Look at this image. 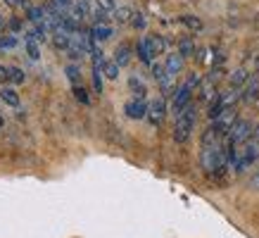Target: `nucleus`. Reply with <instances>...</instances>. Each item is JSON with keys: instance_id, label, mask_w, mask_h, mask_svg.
I'll return each instance as SVG.
<instances>
[{"instance_id": "1", "label": "nucleus", "mask_w": 259, "mask_h": 238, "mask_svg": "<svg viewBox=\"0 0 259 238\" xmlns=\"http://www.w3.org/2000/svg\"><path fill=\"white\" fill-rule=\"evenodd\" d=\"M257 157H259V143L252 138V141H247L245 145L231 150V169H233L236 174H243V172H247V169L257 162Z\"/></svg>"}, {"instance_id": "2", "label": "nucleus", "mask_w": 259, "mask_h": 238, "mask_svg": "<svg viewBox=\"0 0 259 238\" xmlns=\"http://www.w3.org/2000/svg\"><path fill=\"white\" fill-rule=\"evenodd\" d=\"M195 122H197V110H195V105L190 103L188 107L176 117V122H174V141L176 143L188 141L190 134L195 131Z\"/></svg>"}, {"instance_id": "3", "label": "nucleus", "mask_w": 259, "mask_h": 238, "mask_svg": "<svg viewBox=\"0 0 259 238\" xmlns=\"http://www.w3.org/2000/svg\"><path fill=\"white\" fill-rule=\"evenodd\" d=\"M252 136H254V127H252L250 119H236V124L231 127L226 136V145L233 150V148H240L245 145L247 141H252Z\"/></svg>"}, {"instance_id": "4", "label": "nucleus", "mask_w": 259, "mask_h": 238, "mask_svg": "<svg viewBox=\"0 0 259 238\" xmlns=\"http://www.w3.org/2000/svg\"><path fill=\"white\" fill-rule=\"evenodd\" d=\"M190 98H193V88H188L186 84L176 88V93H174V100H171V112H174V117H179L181 112L188 107V105H190Z\"/></svg>"}, {"instance_id": "5", "label": "nucleus", "mask_w": 259, "mask_h": 238, "mask_svg": "<svg viewBox=\"0 0 259 238\" xmlns=\"http://www.w3.org/2000/svg\"><path fill=\"white\" fill-rule=\"evenodd\" d=\"M164 117H166V100L164 98H155L152 103L148 105V122L152 124V127H159L162 122H164Z\"/></svg>"}, {"instance_id": "6", "label": "nucleus", "mask_w": 259, "mask_h": 238, "mask_svg": "<svg viewBox=\"0 0 259 238\" xmlns=\"http://www.w3.org/2000/svg\"><path fill=\"white\" fill-rule=\"evenodd\" d=\"M124 114L128 119H145L148 117V103L141 100V98H131L124 105Z\"/></svg>"}, {"instance_id": "7", "label": "nucleus", "mask_w": 259, "mask_h": 238, "mask_svg": "<svg viewBox=\"0 0 259 238\" xmlns=\"http://www.w3.org/2000/svg\"><path fill=\"white\" fill-rule=\"evenodd\" d=\"M257 100H259V74H252L250 81L240 91V103L252 105V103H257Z\"/></svg>"}, {"instance_id": "8", "label": "nucleus", "mask_w": 259, "mask_h": 238, "mask_svg": "<svg viewBox=\"0 0 259 238\" xmlns=\"http://www.w3.org/2000/svg\"><path fill=\"white\" fill-rule=\"evenodd\" d=\"M88 36L95 41V43H102V41H110L112 38V26L110 24H93Z\"/></svg>"}, {"instance_id": "9", "label": "nucleus", "mask_w": 259, "mask_h": 238, "mask_svg": "<svg viewBox=\"0 0 259 238\" xmlns=\"http://www.w3.org/2000/svg\"><path fill=\"white\" fill-rule=\"evenodd\" d=\"M164 69H166V74H169V76H174V79H176V74H181V69H183V55H179V53L166 55Z\"/></svg>"}, {"instance_id": "10", "label": "nucleus", "mask_w": 259, "mask_h": 238, "mask_svg": "<svg viewBox=\"0 0 259 238\" xmlns=\"http://www.w3.org/2000/svg\"><path fill=\"white\" fill-rule=\"evenodd\" d=\"M136 55H138V60H141L143 64H155V55H152V50H150V46H148V41L145 38H141L138 41V46H136Z\"/></svg>"}, {"instance_id": "11", "label": "nucleus", "mask_w": 259, "mask_h": 238, "mask_svg": "<svg viewBox=\"0 0 259 238\" xmlns=\"http://www.w3.org/2000/svg\"><path fill=\"white\" fill-rule=\"evenodd\" d=\"M250 81V74H247V69L245 67H240V69H236L233 74H231V79H228V86L233 88V91H238V88H245V84Z\"/></svg>"}, {"instance_id": "12", "label": "nucleus", "mask_w": 259, "mask_h": 238, "mask_svg": "<svg viewBox=\"0 0 259 238\" xmlns=\"http://www.w3.org/2000/svg\"><path fill=\"white\" fill-rule=\"evenodd\" d=\"M145 41H148L150 50H152V55H162L166 50V41L159 36V33H150V36H145Z\"/></svg>"}, {"instance_id": "13", "label": "nucleus", "mask_w": 259, "mask_h": 238, "mask_svg": "<svg viewBox=\"0 0 259 238\" xmlns=\"http://www.w3.org/2000/svg\"><path fill=\"white\" fill-rule=\"evenodd\" d=\"M71 17L74 19H86L91 17V5H88V0H74V5H71Z\"/></svg>"}, {"instance_id": "14", "label": "nucleus", "mask_w": 259, "mask_h": 238, "mask_svg": "<svg viewBox=\"0 0 259 238\" xmlns=\"http://www.w3.org/2000/svg\"><path fill=\"white\" fill-rule=\"evenodd\" d=\"M0 100H3L5 105H10V107H19V93H17L15 88H10V86L0 88Z\"/></svg>"}, {"instance_id": "15", "label": "nucleus", "mask_w": 259, "mask_h": 238, "mask_svg": "<svg viewBox=\"0 0 259 238\" xmlns=\"http://www.w3.org/2000/svg\"><path fill=\"white\" fill-rule=\"evenodd\" d=\"M114 62H117L119 67H126V64L131 62V46H126V43L117 46V50H114Z\"/></svg>"}, {"instance_id": "16", "label": "nucleus", "mask_w": 259, "mask_h": 238, "mask_svg": "<svg viewBox=\"0 0 259 238\" xmlns=\"http://www.w3.org/2000/svg\"><path fill=\"white\" fill-rule=\"evenodd\" d=\"M128 88H131V93H134V98H141V100H145V93H148V88H145V84H143L141 76H131L128 79Z\"/></svg>"}, {"instance_id": "17", "label": "nucleus", "mask_w": 259, "mask_h": 238, "mask_svg": "<svg viewBox=\"0 0 259 238\" xmlns=\"http://www.w3.org/2000/svg\"><path fill=\"white\" fill-rule=\"evenodd\" d=\"M53 46L57 48V50H69V46H71V36L67 31H55L53 33Z\"/></svg>"}, {"instance_id": "18", "label": "nucleus", "mask_w": 259, "mask_h": 238, "mask_svg": "<svg viewBox=\"0 0 259 238\" xmlns=\"http://www.w3.org/2000/svg\"><path fill=\"white\" fill-rule=\"evenodd\" d=\"M134 15H136V12L128 8V5H124V8H117V12H114V22H117V24H131Z\"/></svg>"}, {"instance_id": "19", "label": "nucleus", "mask_w": 259, "mask_h": 238, "mask_svg": "<svg viewBox=\"0 0 259 238\" xmlns=\"http://www.w3.org/2000/svg\"><path fill=\"white\" fill-rule=\"evenodd\" d=\"M24 48H26V55L31 57V60H40V46L36 38H24Z\"/></svg>"}, {"instance_id": "20", "label": "nucleus", "mask_w": 259, "mask_h": 238, "mask_svg": "<svg viewBox=\"0 0 259 238\" xmlns=\"http://www.w3.org/2000/svg\"><path fill=\"white\" fill-rule=\"evenodd\" d=\"M119 69H121V67H119L117 62H114V60H107V62L102 64V74H105V76H107V79H117L119 76Z\"/></svg>"}, {"instance_id": "21", "label": "nucleus", "mask_w": 259, "mask_h": 238, "mask_svg": "<svg viewBox=\"0 0 259 238\" xmlns=\"http://www.w3.org/2000/svg\"><path fill=\"white\" fill-rule=\"evenodd\" d=\"M26 15H29V19H31L36 26H38V24H46V10L43 8H29Z\"/></svg>"}, {"instance_id": "22", "label": "nucleus", "mask_w": 259, "mask_h": 238, "mask_svg": "<svg viewBox=\"0 0 259 238\" xmlns=\"http://www.w3.org/2000/svg\"><path fill=\"white\" fill-rule=\"evenodd\" d=\"M67 79H69L74 86H79V81H81V69H79V64H76V62L67 64Z\"/></svg>"}, {"instance_id": "23", "label": "nucleus", "mask_w": 259, "mask_h": 238, "mask_svg": "<svg viewBox=\"0 0 259 238\" xmlns=\"http://www.w3.org/2000/svg\"><path fill=\"white\" fill-rule=\"evenodd\" d=\"M193 53H195V43L190 38H181L179 41V55L188 57V55H193Z\"/></svg>"}, {"instance_id": "24", "label": "nucleus", "mask_w": 259, "mask_h": 238, "mask_svg": "<svg viewBox=\"0 0 259 238\" xmlns=\"http://www.w3.org/2000/svg\"><path fill=\"white\" fill-rule=\"evenodd\" d=\"M26 74H24L22 67H10V84H24Z\"/></svg>"}, {"instance_id": "25", "label": "nucleus", "mask_w": 259, "mask_h": 238, "mask_svg": "<svg viewBox=\"0 0 259 238\" xmlns=\"http://www.w3.org/2000/svg\"><path fill=\"white\" fill-rule=\"evenodd\" d=\"M95 3H98V10H102V12H107V15H114V12H117V3H114V0H95Z\"/></svg>"}, {"instance_id": "26", "label": "nucleus", "mask_w": 259, "mask_h": 238, "mask_svg": "<svg viewBox=\"0 0 259 238\" xmlns=\"http://www.w3.org/2000/svg\"><path fill=\"white\" fill-rule=\"evenodd\" d=\"M93 91L102 93V67H93Z\"/></svg>"}, {"instance_id": "27", "label": "nucleus", "mask_w": 259, "mask_h": 238, "mask_svg": "<svg viewBox=\"0 0 259 238\" xmlns=\"http://www.w3.org/2000/svg\"><path fill=\"white\" fill-rule=\"evenodd\" d=\"M131 26H134V29H138V31H143V29L148 26V19H145V15H143V12H136L134 19H131Z\"/></svg>"}, {"instance_id": "28", "label": "nucleus", "mask_w": 259, "mask_h": 238, "mask_svg": "<svg viewBox=\"0 0 259 238\" xmlns=\"http://www.w3.org/2000/svg\"><path fill=\"white\" fill-rule=\"evenodd\" d=\"M74 98H76L79 103H83V105L91 103V98H88V93H86V88L83 86H74Z\"/></svg>"}, {"instance_id": "29", "label": "nucleus", "mask_w": 259, "mask_h": 238, "mask_svg": "<svg viewBox=\"0 0 259 238\" xmlns=\"http://www.w3.org/2000/svg\"><path fill=\"white\" fill-rule=\"evenodd\" d=\"M181 22L186 24V26H190V29H195V31H200V29H202V22H200V19H195V17H190V15L181 17Z\"/></svg>"}, {"instance_id": "30", "label": "nucleus", "mask_w": 259, "mask_h": 238, "mask_svg": "<svg viewBox=\"0 0 259 238\" xmlns=\"http://www.w3.org/2000/svg\"><path fill=\"white\" fill-rule=\"evenodd\" d=\"M93 17H95V24H107V19H110V15L102 12V10H95Z\"/></svg>"}, {"instance_id": "31", "label": "nucleus", "mask_w": 259, "mask_h": 238, "mask_svg": "<svg viewBox=\"0 0 259 238\" xmlns=\"http://www.w3.org/2000/svg\"><path fill=\"white\" fill-rule=\"evenodd\" d=\"M15 46H17V38H15V36L0 38V50H5V48H15Z\"/></svg>"}, {"instance_id": "32", "label": "nucleus", "mask_w": 259, "mask_h": 238, "mask_svg": "<svg viewBox=\"0 0 259 238\" xmlns=\"http://www.w3.org/2000/svg\"><path fill=\"white\" fill-rule=\"evenodd\" d=\"M8 81H10V67L0 64V84H8Z\"/></svg>"}, {"instance_id": "33", "label": "nucleus", "mask_w": 259, "mask_h": 238, "mask_svg": "<svg viewBox=\"0 0 259 238\" xmlns=\"http://www.w3.org/2000/svg\"><path fill=\"white\" fill-rule=\"evenodd\" d=\"M53 3H55L60 10H67V8H71V5H74V0H53Z\"/></svg>"}, {"instance_id": "34", "label": "nucleus", "mask_w": 259, "mask_h": 238, "mask_svg": "<svg viewBox=\"0 0 259 238\" xmlns=\"http://www.w3.org/2000/svg\"><path fill=\"white\" fill-rule=\"evenodd\" d=\"M10 26H12L15 31H19V29H22V22H19V19H10Z\"/></svg>"}, {"instance_id": "35", "label": "nucleus", "mask_w": 259, "mask_h": 238, "mask_svg": "<svg viewBox=\"0 0 259 238\" xmlns=\"http://www.w3.org/2000/svg\"><path fill=\"white\" fill-rule=\"evenodd\" d=\"M3 3H5V5H10V8H17L22 0H3Z\"/></svg>"}, {"instance_id": "36", "label": "nucleus", "mask_w": 259, "mask_h": 238, "mask_svg": "<svg viewBox=\"0 0 259 238\" xmlns=\"http://www.w3.org/2000/svg\"><path fill=\"white\" fill-rule=\"evenodd\" d=\"M252 188H257V190H259V172L254 174V179H252Z\"/></svg>"}, {"instance_id": "37", "label": "nucleus", "mask_w": 259, "mask_h": 238, "mask_svg": "<svg viewBox=\"0 0 259 238\" xmlns=\"http://www.w3.org/2000/svg\"><path fill=\"white\" fill-rule=\"evenodd\" d=\"M3 124H5V119H3V114H0V127H3Z\"/></svg>"}, {"instance_id": "38", "label": "nucleus", "mask_w": 259, "mask_h": 238, "mask_svg": "<svg viewBox=\"0 0 259 238\" xmlns=\"http://www.w3.org/2000/svg\"><path fill=\"white\" fill-rule=\"evenodd\" d=\"M0 29H3V17H0Z\"/></svg>"}]
</instances>
